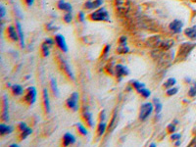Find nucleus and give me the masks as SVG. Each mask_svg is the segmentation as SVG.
Here are the masks:
<instances>
[{
	"label": "nucleus",
	"mask_w": 196,
	"mask_h": 147,
	"mask_svg": "<svg viewBox=\"0 0 196 147\" xmlns=\"http://www.w3.org/2000/svg\"><path fill=\"white\" fill-rule=\"evenodd\" d=\"M92 21H97V22H100V21H105V22H108L109 21V14L106 11L105 8H99L96 11H94L93 13L90 14L89 16Z\"/></svg>",
	"instance_id": "obj_1"
},
{
	"label": "nucleus",
	"mask_w": 196,
	"mask_h": 147,
	"mask_svg": "<svg viewBox=\"0 0 196 147\" xmlns=\"http://www.w3.org/2000/svg\"><path fill=\"white\" fill-rule=\"evenodd\" d=\"M153 112V104L152 103H145L141 106L140 112H139V118L142 121H145L148 117L150 116Z\"/></svg>",
	"instance_id": "obj_2"
},
{
	"label": "nucleus",
	"mask_w": 196,
	"mask_h": 147,
	"mask_svg": "<svg viewBox=\"0 0 196 147\" xmlns=\"http://www.w3.org/2000/svg\"><path fill=\"white\" fill-rule=\"evenodd\" d=\"M115 5L117 11L121 14H125L130 9V1L129 0H115Z\"/></svg>",
	"instance_id": "obj_3"
},
{
	"label": "nucleus",
	"mask_w": 196,
	"mask_h": 147,
	"mask_svg": "<svg viewBox=\"0 0 196 147\" xmlns=\"http://www.w3.org/2000/svg\"><path fill=\"white\" fill-rule=\"evenodd\" d=\"M78 93L74 92L71 94V96L67 99V106L72 109L73 111H77L78 110Z\"/></svg>",
	"instance_id": "obj_4"
},
{
	"label": "nucleus",
	"mask_w": 196,
	"mask_h": 147,
	"mask_svg": "<svg viewBox=\"0 0 196 147\" xmlns=\"http://www.w3.org/2000/svg\"><path fill=\"white\" fill-rule=\"evenodd\" d=\"M36 99V89L34 86H30L26 89V94L25 96V100L30 105L34 104Z\"/></svg>",
	"instance_id": "obj_5"
},
{
	"label": "nucleus",
	"mask_w": 196,
	"mask_h": 147,
	"mask_svg": "<svg viewBox=\"0 0 196 147\" xmlns=\"http://www.w3.org/2000/svg\"><path fill=\"white\" fill-rule=\"evenodd\" d=\"M55 42L57 43V45L60 47V49L63 52H67L68 51V46L66 43V40L64 38V36L61 34H57L55 36Z\"/></svg>",
	"instance_id": "obj_6"
},
{
	"label": "nucleus",
	"mask_w": 196,
	"mask_h": 147,
	"mask_svg": "<svg viewBox=\"0 0 196 147\" xmlns=\"http://www.w3.org/2000/svg\"><path fill=\"white\" fill-rule=\"evenodd\" d=\"M182 26H183V23L182 22V21L174 20L170 24V30L174 34H178V33H181V30L182 29Z\"/></svg>",
	"instance_id": "obj_7"
},
{
	"label": "nucleus",
	"mask_w": 196,
	"mask_h": 147,
	"mask_svg": "<svg viewBox=\"0 0 196 147\" xmlns=\"http://www.w3.org/2000/svg\"><path fill=\"white\" fill-rule=\"evenodd\" d=\"M103 0H88L87 2L84 4V8L86 9H96L102 5Z\"/></svg>",
	"instance_id": "obj_8"
},
{
	"label": "nucleus",
	"mask_w": 196,
	"mask_h": 147,
	"mask_svg": "<svg viewBox=\"0 0 196 147\" xmlns=\"http://www.w3.org/2000/svg\"><path fill=\"white\" fill-rule=\"evenodd\" d=\"M195 46L194 43H183L182 47L179 48V54L186 56L190 51L193 49V47Z\"/></svg>",
	"instance_id": "obj_9"
},
{
	"label": "nucleus",
	"mask_w": 196,
	"mask_h": 147,
	"mask_svg": "<svg viewBox=\"0 0 196 147\" xmlns=\"http://www.w3.org/2000/svg\"><path fill=\"white\" fill-rule=\"evenodd\" d=\"M75 142H76V138L72 133H65L64 136H63V144H64V146L74 144Z\"/></svg>",
	"instance_id": "obj_10"
},
{
	"label": "nucleus",
	"mask_w": 196,
	"mask_h": 147,
	"mask_svg": "<svg viewBox=\"0 0 196 147\" xmlns=\"http://www.w3.org/2000/svg\"><path fill=\"white\" fill-rule=\"evenodd\" d=\"M7 34H8V36H9V38H11L12 40L17 41V40L19 39L18 30H17V29H15L14 27H12V26H10V27L7 29Z\"/></svg>",
	"instance_id": "obj_11"
},
{
	"label": "nucleus",
	"mask_w": 196,
	"mask_h": 147,
	"mask_svg": "<svg viewBox=\"0 0 196 147\" xmlns=\"http://www.w3.org/2000/svg\"><path fill=\"white\" fill-rule=\"evenodd\" d=\"M60 60H61V65H62V68H63V69H64L65 73L67 74V75H68L69 77H72L73 80H74V78H75V77H74V74H73V72H72V70H71L70 66H69V64H68V63H67L64 59H60Z\"/></svg>",
	"instance_id": "obj_12"
},
{
	"label": "nucleus",
	"mask_w": 196,
	"mask_h": 147,
	"mask_svg": "<svg viewBox=\"0 0 196 147\" xmlns=\"http://www.w3.org/2000/svg\"><path fill=\"white\" fill-rule=\"evenodd\" d=\"M116 73H117L118 77H122L128 75L129 70L126 69V67H124L123 65H117V66H116Z\"/></svg>",
	"instance_id": "obj_13"
},
{
	"label": "nucleus",
	"mask_w": 196,
	"mask_h": 147,
	"mask_svg": "<svg viewBox=\"0 0 196 147\" xmlns=\"http://www.w3.org/2000/svg\"><path fill=\"white\" fill-rule=\"evenodd\" d=\"M57 5L60 10H63V11H66V12H72V6L69 3L65 2L64 0H60Z\"/></svg>",
	"instance_id": "obj_14"
},
{
	"label": "nucleus",
	"mask_w": 196,
	"mask_h": 147,
	"mask_svg": "<svg viewBox=\"0 0 196 147\" xmlns=\"http://www.w3.org/2000/svg\"><path fill=\"white\" fill-rule=\"evenodd\" d=\"M184 34L189 38H191V39L195 38H196V26H194V27H192V28L186 29L184 30Z\"/></svg>",
	"instance_id": "obj_15"
},
{
	"label": "nucleus",
	"mask_w": 196,
	"mask_h": 147,
	"mask_svg": "<svg viewBox=\"0 0 196 147\" xmlns=\"http://www.w3.org/2000/svg\"><path fill=\"white\" fill-rule=\"evenodd\" d=\"M43 101H44V107L47 113L50 112V103H49V98H48V93H47V90L44 89L43 90Z\"/></svg>",
	"instance_id": "obj_16"
},
{
	"label": "nucleus",
	"mask_w": 196,
	"mask_h": 147,
	"mask_svg": "<svg viewBox=\"0 0 196 147\" xmlns=\"http://www.w3.org/2000/svg\"><path fill=\"white\" fill-rule=\"evenodd\" d=\"M12 130H13V129H12V127H10V125H7L5 124L0 125V134L1 135L12 133Z\"/></svg>",
	"instance_id": "obj_17"
},
{
	"label": "nucleus",
	"mask_w": 196,
	"mask_h": 147,
	"mask_svg": "<svg viewBox=\"0 0 196 147\" xmlns=\"http://www.w3.org/2000/svg\"><path fill=\"white\" fill-rule=\"evenodd\" d=\"M3 104H4V109H3V116H2V119L4 121H8L9 118H8V102H7V99L6 97L4 96V101H3Z\"/></svg>",
	"instance_id": "obj_18"
},
{
	"label": "nucleus",
	"mask_w": 196,
	"mask_h": 147,
	"mask_svg": "<svg viewBox=\"0 0 196 147\" xmlns=\"http://www.w3.org/2000/svg\"><path fill=\"white\" fill-rule=\"evenodd\" d=\"M12 92L14 95H21V94H23L24 92V89L23 87L19 85H15L12 86Z\"/></svg>",
	"instance_id": "obj_19"
},
{
	"label": "nucleus",
	"mask_w": 196,
	"mask_h": 147,
	"mask_svg": "<svg viewBox=\"0 0 196 147\" xmlns=\"http://www.w3.org/2000/svg\"><path fill=\"white\" fill-rule=\"evenodd\" d=\"M17 30H18V34H19V38L21 41V45L22 47L25 46V41H24V34H23V31H22V27H21V25L19 23H17Z\"/></svg>",
	"instance_id": "obj_20"
},
{
	"label": "nucleus",
	"mask_w": 196,
	"mask_h": 147,
	"mask_svg": "<svg viewBox=\"0 0 196 147\" xmlns=\"http://www.w3.org/2000/svg\"><path fill=\"white\" fill-rule=\"evenodd\" d=\"M176 82H177L176 78H174V77H170L165 83H164V86L167 87V88H170V87H173L174 85H176Z\"/></svg>",
	"instance_id": "obj_21"
},
{
	"label": "nucleus",
	"mask_w": 196,
	"mask_h": 147,
	"mask_svg": "<svg viewBox=\"0 0 196 147\" xmlns=\"http://www.w3.org/2000/svg\"><path fill=\"white\" fill-rule=\"evenodd\" d=\"M51 87H52V90H53V93H54V95H56V96L59 95V90H58L57 83H56V81L54 80V78H51Z\"/></svg>",
	"instance_id": "obj_22"
},
{
	"label": "nucleus",
	"mask_w": 196,
	"mask_h": 147,
	"mask_svg": "<svg viewBox=\"0 0 196 147\" xmlns=\"http://www.w3.org/2000/svg\"><path fill=\"white\" fill-rule=\"evenodd\" d=\"M83 117H84V119H86V123H87L89 125H90V127H92L93 124H92V116H91V114L89 113V112H84Z\"/></svg>",
	"instance_id": "obj_23"
},
{
	"label": "nucleus",
	"mask_w": 196,
	"mask_h": 147,
	"mask_svg": "<svg viewBox=\"0 0 196 147\" xmlns=\"http://www.w3.org/2000/svg\"><path fill=\"white\" fill-rule=\"evenodd\" d=\"M105 129H106V124L103 123V122H101V123L99 124V125H98V134L99 135H102L104 133V132H105Z\"/></svg>",
	"instance_id": "obj_24"
},
{
	"label": "nucleus",
	"mask_w": 196,
	"mask_h": 147,
	"mask_svg": "<svg viewBox=\"0 0 196 147\" xmlns=\"http://www.w3.org/2000/svg\"><path fill=\"white\" fill-rule=\"evenodd\" d=\"M31 132H33V130H31L30 129H29V128H26V129H24L23 132H22V134H21V138L22 139H25L26 136H29L30 133H31Z\"/></svg>",
	"instance_id": "obj_25"
},
{
	"label": "nucleus",
	"mask_w": 196,
	"mask_h": 147,
	"mask_svg": "<svg viewBox=\"0 0 196 147\" xmlns=\"http://www.w3.org/2000/svg\"><path fill=\"white\" fill-rule=\"evenodd\" d=\"M138 92H139V93L141 94V95L143 96V97H145V98L149 97V96H150V94H151V93H150V91L148 90V89H145L144 87H143V88H141Z\"/></svg>",
	"instance_id": "obj_26"
},
{
	"label": "nucleus",
	"mask_w": 196,
	"mask_h": 147,
	"mask_svg": "<svg viewBox=\"0 0 196 147\" xmlns=\"http://www.w3.org/2000/svg\"><path fill=\"white\" fill-rule=\"evenodd\" d=\"M178 89L177 87H170L167 90V95H169V96L174 95V94L178 93Z\"/></svg>",
	"instance_id": "obj_27"
},
{
	"label": "nucleus",
	"mask_w": 196,
	"mask_h": 147,
	"mask_svg": "<svg viewBox=\"0 0 196 147\" xmlns=\"http://www.w3.org/2000/svg\"><path fill=\"white\" fill-rule=\"evenodd\" d=\"M77 127H78V130H79V133H81L82 135H86V134H87V130H86V129L84 128L82 124H78Z\"/></svg>",
	"instance_id": "obj_28"
},
{
	"label": "nucleus",
	"mask_w": 196,
	"mask_h": 147,
	"mask_svg": "<svg viewBox=\"0 0 196 147\" xmlns=\"http://www.w3.org/2000/svg\"><path fill=\"white\" fill-rule=\"evenodd\" d=\"M154 101H155V112L156 114H159L162 110V104L159 102V100H157V99H155Z\"/></svg>",
	"instance_id": "obj_29"
},
{
	"label": "nucleus",
	"mask_w": 196,
	"mask_h": 147,
	"mask_svg": "<svg viewBox=\"0 0 196 147\" xmlns=\"http://www.w3.org/2000/svg\"><path fill=\"white\" fill-rule=\"evenodd\" d=\"M42 53L43 56H48L49 54V47L44 43H42Z\"/></svg>",
	"instance_id": "obj_30"
},
{
	"label": "nucleus",
	"mask_w": 196,
	"mask_h": 147,
	"mask_svg": "<svg viewBox=\"0 0 196 147\" xmlns=\"http://www.w3.org/2000/svg\"><path fill=\"white\" fill-rule=\"evenodd\" d=\"M132 85H134V88L136 89L137 91H139L141 88L144 87V85H143V83H140V82H138V81H134V83H132Z\"/></svg>",
	"instance_id": "obj_31"
},
{
	"label": "nucleus",
	"mask_w": 196,
	"mask_h": 147,
	"mask_svg": "<svg viewBox=\"0 0 196 147\" xmlns=\"http://www.w3.org/2000/svg\"><path fill=\"white\" fill-rule=\"evenodd\" d=\"M188 95L190 96V97H194L195 95H196V83L195 85L189 89V91H188Z\"/></svg>",
	"instance_id": "obj_32"
},
{
	"label": "nucleus",
	"mask_w": 196,
	"mask_h": 147,
	"mask_svg": "<svg viewBox=\"0 0 196 147\" xmlns=\"http://www.w3.org/2000/svg\"><path fill=\"white\" fill-rule=\"evenodd\" d=\"M64 20L66 23H70L72 21V13L71 12H67L64 16Z\"/></svg>",
	"instance_id": "obj_33"
},
{
	"label": "nucleus",
	"mask_w": 196,
	"mask_h": 147,
	"mask_svg": "<svg viewBox=\"0 0 196 147\" xmlns=\"http://www.w3.org/2000/svg\"><path fill=\"white\" fill-rule=\"evenodd\" d=\"M122 47H120V48L118 49V51L120 52V53H126V52L129 51V48L128 47H126V45H121Z\"/></svg>",
	"instance_id": "obj_34"
},
{
	"label": "nucleus",
	"mask_w": 196,
	"mask_h": 147,
	"mask_svg": "<svg viewBox=\"0 0 196 147\" xmlns=\"http://www.w3.org/2000/svg\"><path fill=\"white\" fill-rule=\"evenodd\" d=\"M26 128H28V127H26V125L25 123H21V124L19 125V129L21 130V132H23V130L26 129Z\"/></svg>",
	"instance_id": "obj_35"
},
{
	"label": "nucleus",
	"mask_w": 196,
	"mask_h": 147,
	"mask_svg": "<svg viewBox=\"0 0 196 147\" xmlns=\"http://www.w3.org/2000/svg\"><path fill=\"white\" fill-rule=\"evenodd\" d=\"M174 129H176V127H174V125L173 124L169 125V127H168V130H169V132L174 133Z\"/></svg>",
	"instance_id": "obj_36"
},
{
	"label": "nucleus",
	"mask_w": 196,
	"mask_h": 147,
	"mask_svg": "<svg viewBox=\"0 0 196 147\" xmlns=\"http://www.w3.org/2000/svg\"><path fill=\"white\" fill-rule=\"evenodd\" d=\"M126 36H122V38H120V44L121 45H126Z\"/></svg>",
	"instance_id": "obj_37"
},
{
	"label": "nucleus",
	"mask_w": 196,
	"mask_h": 147,
	"mask_svg": "<svg viewBox=\"0 0 196 147\" xmlns=\"http://www.w3.org/2000/svg\"><path fill=\"white\" fill-rule=\"evenodd\" d=\"M0 13H1L0 17L3 18L4 16H5V8H4V6H0Z\"/></svg>",
	"instance_id": "obj_38"
},
{
	"label": "nucleus",
	"mask_w": 196,
	"mask_h": 147,
	"mask_svg": "<svg viewBox=\"0 0 196 147\" xmlns=\"http://www.w3.org/2000/svg\"><path fill=\"white\" fill-rule=\"evenodd\" d=\"M179 138H181V134H173L172 135V139L173 140H177V139H179Z\"/></svg>",
	"instance_id": "obj_39"
},
{
	"label": "nucleus",
	"mask_w": 196,
	"mask_h": 147,
	"mask_svg": "<svg viewBox=\"0 0 196 147\" xmlns=\"http://www.w3.org/2000/svg\"><path fill=\"white\" fill-rule=\"evenodd\" d=\"M34 0H26V3L28 4V6H31V5L34 4Z\"/></svg>",
	"instance_id": "obj_40"
},
{
	"label": "nucleus",
	"mask_w": 196,
	"mask_h": 147,
	"mask_svg": "<svg viewBox=\"0 0 196 147\" xmlns=\"http://www.w3.org/2000/svg\"><path fill=\"white\" fill-rule=\"evenodd\" d=\"M78 19H79V21H81V22H82V21L84 20V15H83V13H79V14H78Z\"/></svg>",
	"instance_id": "obj_41"
},
{
	"label": "nucleus",
	"mask_w": 196,
	"mask_h": 147,
	"mask_svg": "<svg viewBox=\"0 0 196 147\" xmlns=\"http://www.w3.org/2000/svg\"><path fill=\"white\" fill-rule=\"evenodd\" d=\"M105 119V112H101V114H100V120H101V122H103Z\"/></svg>",
	"instance_id": "obj_42"
},
{
	"label": "nucleus",
	"mask_w": 196,
	"mask_h": 147,
	"mask_svg": "<svg viewBox=\"0 0 196 147\" xmlns=\"http://www.w3.org/2000/svg\"><path fill=\"white\" fill-rule=\"evenodd\" d=\"M109 49H110V46H109V45H107V46L105 47V49H104V55H106V54L108 53Z\"/></svg>",
	"instance_id": "obj_43"
}]
</instances>
